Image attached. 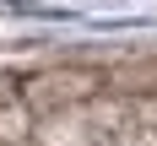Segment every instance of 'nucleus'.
I'll return each mask as SVG.
<instances>
[{
  "mask_svg": "<svg viewBox=\"0 0 157 146\" xmlns=\"http://www.w3.org/2000/svg\"><path fill=\"white\" fill-rule=\"evenodd\" d=\"M16 135H27V114L11 92H0V141H16Z\"/></svg>",
  "mask_w": 157,
  "mask_h": 146,
  "instance_id": "1",
  "label": "nucleus"
}]
</instances>
